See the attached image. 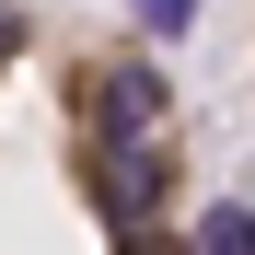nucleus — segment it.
I'll return each instance as SVG.
<instances>
[{"label":"nucleus","mask_w":255,"mask_h":255,"mask_svg":"<svg viewBox=\"0 0 255 255\" xmlns=\"http://www.w3.org/2000/svg\"><path fill=\"white\" fill-rule=\"evenodd\" d=\"M186 93L105 12L0 0V255H197Z\"/></svg>","instance_id":"obj_1"},{"label":"nucleus","mask_w":255,"mask_h":255,"mask_svg":"<svg viewBox=\"0 0 255 255\" xmlns=\"http://www.w3.org/2000/svg\"><path fill=\"white\" fill-rule=\"evenodd\" d=\"M186 232H197V255H255V209H244V197H221V209H197Z\"/></svg>","instance_id":"obj_2"}]
</instances>
